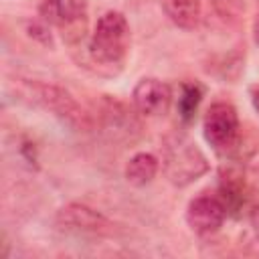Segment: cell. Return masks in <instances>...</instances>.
I'll return each mask as SVG.
<instances>
[{"label":"cell","instance_id":"5bb4252c","mask_svg":"<svg viewBox=\"0 0 259 259\" xmlns=\"http://www.w3.org/2000/svg\"><path fill=\"white\" fill-rule=\"evenodd\" d=\"M255 30H257V34H255V38L259 40V20H257V28H255Z\"/></svg>","mask_w":259,"mask_h":259},{"label":"cell","instance_id":"7a4b0ae2","mask_svg":"<svg viewBox=\"0 0 259 259\" xmlns=\"http://www.w3.org/2000/svg\"><path fill=\"white\" fill-rule=\"evenodd\" d=\"M130 47V26L121 12H105L93 30L91 36V55L95 61L105 65H117L125 57Z\"/></svg>","mask_w":259,"mask_h":259},{"label":"cell","instance_id":"30bf717a","mask_svg":"<svg viewBox=\"0 0 259 259\" xmlns=\"http://www.w3.org/2000/svg\"><path fill=\"white\" fill-rule=\"evenodd\" d=\"M158 172V160L152 154H136L125 166V178L134 186H146Z\"/></svg>","mask_w":259,"mask_h":259},{"label":"cell","instance_id":"8992f818","mask_svg":"<svg viewBox=\"0 0 259 259\" xmlns=\"http://www.w3.org/2000/svg\"><path fill=\"white\" fill-rule=\"evenodd\" d=\"M134 105L144 115H164L170 105V87L160 79L148 77L134 87Z\"/></svg>","mask_w":259,"mask_h":259},{"label":"cell","instance_id":"ba28073f","mask_svg":"<svg viewBox=\"0 0 259 259\" xmlns=\"http://www.w3.org/2000/svg\"><path fill=\"white\" fill-rule=\"evenodd\" d=\"M87 10V0H47L40 6V14L55 24L73 26L77 24Z\"/></svg>","mask_w":259,"mask_h":259},{"label":"cell","instance_id":"3957f363","mask_svg":"<svg viewBox=\"0 0 259 259\" xmlns=\"http://www.w3.org/2000/svg\"><path fill=\"white\" fill-rule=\"evenodd\" d=\"M26 89H28V95L32 97V101L40 103L42 107L51 109L63 123H67L69 127L73 130H83L87 132L91 127V117L87 115V111L75 101V97L57 87V85H49V83H38V81H32V83H26Z\"/></svg>","mask_w":259,"mask_h":259},{"label":"cell","instance_id":"7c38bea8","mask_svg":"<svg viewBox=\"0 0 259 259\" xmlns=\"http://www.w3.org/2000/svg\"><path fill=\"white\" fill-rule=\"evenodd\" d=\"M251 225H253V229H255V233L259 237V204L251 210Z\"/></svg>","mask_w":259,"mask_h":259},{"label":"cell","instance_id":"9c48e42d","mask_svg":"<svg viewBox=\"0 0 259 259\" xmlns=\"http://www.w3.org/2000/svg\"><path fill=\"white\" fill-rule=\"evenodd\" d=\"M168 18L180 28H194L200 20V0H164Z\"/></svg>","mask_w":259,"mask_h":259},{"label":"cell","instance_id":"8fae6325","mask_svg":"<svg viewBox=\"0 0 259 259\" xmlns=\"http://www.w3.org/2000/svg\"><path fill=\"white\" fill-rule=\"evenodd\" d=\"M202 99V89L196 83H184L178 97V113L184 121H190L196 113V107Z\"/></svg>","mask_w":259,"mask_h":259},{"label":"cell","instance_id":"5b68a950","mask_svg":"<svg viewBox=\"0 0 259 259\" xmlns=\"http://www.w3.org/2000/svg\"><path fill=\"white\" fill-rule=\"evenodd\" d=\"M227 217V208L219 196L200 194L190 200L186 210V221L190 229L198 235H210L221 229L223 221Z\"/></svg>","mask_w":259,"mask_h":259},{"label":"cell","instance_id":"4fadbf2b","mask_svg":"<svg viewBox=\"0 0 259 259\" xmlns=\"http://www.w3.org/2000/svg\"><path fill=\"white\" fill-rule=\"evenodd\" d=\"M251 101H253L255 111L259 113V87H253V89H251Z\"/></svg>","mask_w":259,"mask_h":259},{"label":"cell","instance_id":"6da1fadb","mask_svg":"<svg viewBox=\"0 0 259 259\" xmlns=\"http://www.w3.org/2000/svg\"><path fill=\"white\" fill-rule=\"evenodd\" d=\"M162 164L164 172L176 186H186L208 172V162L200 148L180 132L164 138L162 144Z\"/></svg>","mask_w":259,"mask_h":259},{"label":"cell","instance_id":"52a82bcc","mask_svg":"<svg viewBox=\"0 0 259 259\" xmlns=\"http://www.w3.org/2000/svg\"><path fill=\"white\" fill-rule=\"evenodd\" d=\"M59 223L69 227V229H79V231H89V233H111L113 225L97 210L79 204V202H71L67 206H63L59 210Z\"/></svg>","mask_w":259,"mask_h":259},{"label":"cell","instance_id":"277c9868","mask_svg":"<svg viewBox=\"0 0 259 259\" xmlns=\"http://www.w3.org/2000/svg\"><path fill=\"white\" fill-rule=\"evenodd\" d=\"M204 138L217 154H233L239 148L241 125L237 109L231 103H212L204 115Z\"/></svg>","mask_w":259,"mask_h":259}]
</instances>
